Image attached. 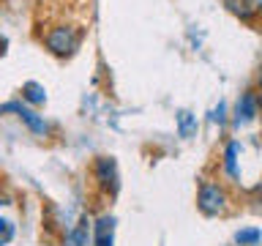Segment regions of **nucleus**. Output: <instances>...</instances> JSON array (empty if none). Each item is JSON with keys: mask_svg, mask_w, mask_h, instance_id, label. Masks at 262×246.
<instances>
[{"mask_svg": "<svg viewBox=\"0 0 262 246\" xmlns=\"http://www.w3.org/2000/svg\"><path fill=\"white\" fill-rule=\"evenodd\" d=\"M47 47H49V52H55V55H71L74 49L79 47V41H82V33L77 28H52L47 33Z\"/></svg>", "mask_w": 262, "mask_h": 246, "instance_id": "1", "label": "nucleus"}, {"mask_svg": "<svg viewBox=\"0 0 262 246\" xmlns=\"http://www.w3.org/2000/svg\"><path fill=\"white\" fill-rule=\"evenodd\" d=\"M196 205L205 216H216V213L224 211L227 205V194L221 192L216 183H202L200 186V197H196Z\"/></svg>", "mask_w": 262, "mask_h": 246, "instance_id": "2", "label": "nucleus"}, {"mask_svg": "<svg viewBox=\"0 0 262 246\" xmlns=\"http://www.w3.org/2000/svg\"><path fill=\"white\" fill-rule=\"evenodd\" d=\"M0 112H16V115H19V118H22V120L30 126V131H36V134H47V123L41 120L36 112L25 110L22 104H16V101H11V104H3V107H0Z\"/></svg>", "mask_w": 262, "mask_h": 246, "instance_id": "3", "label": "nucleus"}, {"mask_svg": "<svg viewBox=\"0 0 262 246\" xmlns=\"http://www.w3.org/2000/svg\"><path fill=\"white\" fill-rule=\"evenodd\" d=\"M254 115H259L257 112V96H254L251 90H246V93L241 96V101H237V123L251 120Z\"/></svg>", "mask_w": 262, "mask_h": 246, "instance_id": "4", "label": "nucleus"}, {"mask_svg": "<svg viewBox=\"0 0 262 246\" xmlns=\"http://www.w3.org/2000/svg\"><path fill=\"white\" fill-rule=\"evenodd\" d=\"M112 233H115V219L101 216L96 221V246H112Z\"/></svg>", "mask_w": 262, "mask_h": 246, "instance_id": "5", "label": "nucleus"}, {"mask_svg": "<svg viewBox=\"0 0 262 246\" xmlns=\"http://www.w3.org/2000/svg\"><path fill=\"white\" fill-rule=\"evenodd\" d=\"M96 178L101 180L104 186L115 183V161H112V159H106V156H101V159L96 161Z\"/></svg>", "mask_w": 262, "mask_h": 246, "instance_id": "6", "label": "nucleus"}, {"mask_svg": "<svg viewBox=\"0 0 262 246\" xmlns=\"http://www.w3.org/2000/svg\"><path fill=\"white\" fill-rule=\"evenodd\" d=\"M22 96L28 98L30 104H44L47 101V93H44V88H41L38 82H25V85H22Z\"/></svg>", "mask_w": 262, "mask_h": 246, "instance_id": "7", "label": "nucleus"}, {"mask_svg": "<svg viewBox=\"0 0 262 246\" xmlns=\"http://www.w3.org/2000/svg\"><path fill=\"white\" fill-rule=\"evenodd\" d=\"M69 246H88V219H82L69 235Z\"/></svg>", "mask_w": 262, "mask_h": 246, "instance_id": "8", "label": "nucleus"}, {"mask_svg": "<svg viewBox=\"0 0 262 246\" xmlns=\"http://www.w3.org/2000/svg\"><path fill=\"white\" fill-rule=\"evenodd\" d=\"M178 120H180V134L183 137H191L194 134V129H196V123H194V118H191V112H178Z\"/></svg>", "mask_w": 262, "mask_h": 246, "instance_id": "9", "label": "nucleus"}, {"mask_svg": "<svg viewBox=\"0 0 262 246\" xmlns=\"http://www.w3.org/2000/svg\"><path fill=\"white\" fill-rule=\"evenodd\" d=\"M262 14V0H243V14L241 19H251V16Z\"/></svg>", "mask_w": 262, "mask_h": 246, "instance_id": "10", "label": "nucleus"}, {"mask_svg": "<svg viewBox=\"0 0 262 246\" xmlns=\"http://www.w3.org/2000/svg\"><path fill=\"white\" fill-rule=\"evenodd\" d=\"M259 238H262L259 230H241V233L235 235V241L241 243V246H246V243H257Z\"/></svg>", "mask_w": 262, "mask_h": 246, "instance_id": "11", "label": "nucleus"}, {"mask_svg": "<svg viewBox=\"0 0 262 246\" xmlns=\"http://www.w3.org/2000/svg\"><path fill=\"white\" fill-rule=\"evenodd\" d=\"M235 153H237V142H229L227 153H224V167H227L229 175H235Z\"/></svg>", "mask_w": 262, "mask_h": 246, "instance_id": "12", "label": "nucleus"}, {"mask_svg": "<svg viewBox=\"0 0 262 246\" xmlns=\"http://www.w3.org/2000/svg\"><path fill=\"white\" fill-rule=\"evenodd\" d=\"M14 238V227H11V221H6V219H0V246H6L8 241Z\"/></svg>", "mask_w": 262, "mask_h": 246, "instance_id": "13", "label": "nucleus"}, {"mask_svg": "<svg viewBox=\"0 0 262 246\" xmlns=\"http://www.w3.org/2000/svg\"><path fill=\"white\" fill-rule=\"evenodd\" d=\"M224 6H227L232 14H237V16L243 14V0H224Z\"/></svg>", "mask_w": 262, "mask_h": 246, "instance_id": "14", "label": "nucleus"}, {"mask_svg": "<svg viewBox=\"0 0 262 246\" xmlns=\"http://www.w3.org/2000/svg\"><path fill=\"white\" fill-rule=\"evenodd\" d=\"M257 112H259V115H262V93H259V96H257Z\"/></svg>", "mask_w": 262, "mask_h": 246, "instance_id": "15", "label": "nucleus"}, {"mask_svg": "<svg viewBox=\"0 0 262 246\" xmlns=\"http://www.w3.org/2000/svg\"><path fill=\"white\" fill-rule=\"evenodd\" d=\"M259 82H262V74H259Z\"/></svg>", "mask_w": 262, "mask_h": 246, "instance_id": "16", "label": "nucleus"}]
</instances>
